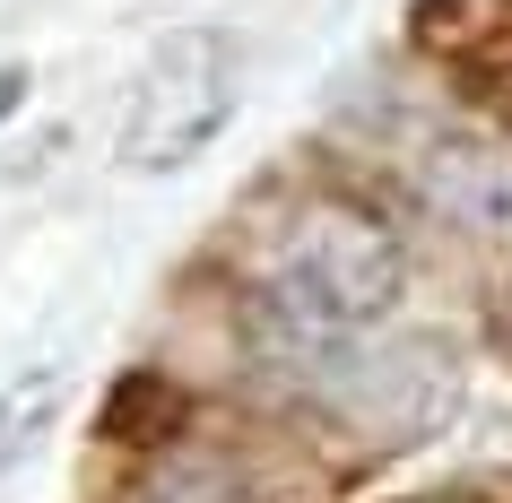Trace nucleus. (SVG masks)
I'll return each mask as SVG.
<instances>
[{"label":"nucleus","instance_id":"obj_1","mask_svg":"<svg viewBox=\"0 0 512 503\" xmlns=\"http://www.w3.org/2000/svg\"><path fill=\"white\" fill-rule=\"evenodd\" d=\"M408 261H400V235L365 209H339V200H313V209L287 226L278 243V269H270V295L296 304L304 321L322 330H356V321L391 313Z\"/></svg>","mask_w":512,"mask_h":503},{"label":"nucleus","instance_id":"obj_2","mask_svg":"<svg viewBox=\"0 0 512 503\" xmlns=\"http://www.w3.org/2000/svg\"><path fill=\"white\" fill-rule=\"evenodd\" d=\"M235 122V44L217 27H183L148 61V79L122 122V165L131 174H174Z\"/></svg>","mask_w":512,"mask_h":503},{"label":"nucleus","instance_id":"obj_3","mask_svg":"<svg viewBox=\"0 0 512 503\" xmlns=\"http://www.w3.org/2000/svg\"><path fill=\"white\" fill-rule=\"evenodd\" d=\"M417 191L434 217H452L469 235H512V148L495 139H434L417 157Z\"/></svg>","mask_w":512,"mask_h":503},{"label":"nucleus","instance_id":"obj_4","mask_svg":"<svg viewBox=\"0 0 512 503\" xmlns=\"http://www.w3.org/2000/svg\"><path fill=\"white\" fill-rule=\"evenodd\" d=\"M96 434H113V443H174V434H183V391H174L165 373L131 365L105 391V408H96Z\"/></svg>","mask_w":512,"mask_h":503},{"label":"nucleus","instance_id":"obj_5","mask_svg":"<svg viewBox=\"0 0 512 503\" xmlns=\"http://www.w3.org/2000/svg\"><path fill=\"white\" fill-rule=\"evenodd\" d=\"M131 503H252V477L226 451H165L131 486Z\"/></svg>","mask_w":512,"mask_h":503},{"label":"nucleus","instance_id":"obj_6","mask_svg":"<svg viewBox=\"0 0 512 503\" xmlns=\"http://www.w3.org/2000/svg\"><path fill=\"white\" fill-rule=\"evenodd\" d=\"M61 382H70L61 365H35V373H18V382L0 391V469H9V460H18V451H27L35 434H44V425H53Z\"/></svg>","mask_w":512,"mask_h":503},{"label":"nucleus","instance_id":"obj_7","mask_svg":"<svg viewBox=\"0 0 512 503\" xmlns=\"http://www.w3.org/2000/svg\"><path fill=\"white\" fill-rule=\"evenodd\" d=\"M18 96H27V70H0V122L18 113Z\"/></svg>","mask_w":512,"mask_h":503}]
</instances>
